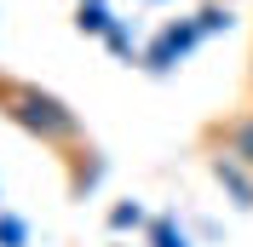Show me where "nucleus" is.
<instances>
[{
	"mask_svg": "<svg viewBox=\"0 0 253 247\" xmlns=\"http://www.w3.org/2000/svg\"><path fill=\"white\" fill-rule=\"evenodd\" d=\"M0 115H6L17 132H29L35 144H46V150L69 155V161H75V155H92V150H86V132H81V115L63 104L58 92L35 86V81L0 75Z\"/></svg>",
	"mask_w": 253,
	"mask_h": 247,
	"instance_id": "f257e3e1",
	"label": "nucleus"
},
{
	"mask_svg": "<svg viewBox=\"0 0 253 247\" xmlns=\"http://www.w3.org/2000/svg\"><path fill=\"white\" fill-rule=\"evenodd\" d=\"M23 242H29V224L17 213H0V247H23Z\"/></svg>",
	"mask_w": 253,
	"mask_h": 247,
	"instance_id": "1a4fd4ad",
	"label": "nucleus"
},
{
	"mask_svg": "<svg viewBox=\"0 0 253 247\" xmlns=\"http://www.w3.org/2000/svg\"><path fill=\"white\" fill-rule=\"evenodd\" d=\"M207 172L219 178V190H230V201H236L242 213H253V167L248 161H236L230 150H213L207 155Z\"/></svg>",
	"mask_w": 253,
	"mask_h": 247,
	"instance_id": "7ed1b4c3",
	"label": "nucleus"
},
{
	"mask_svg": "<svg viewBox=\"0 0 253 247\" xmlns=\"http://www.w3.org/2000/svg\"><path fill=\"white\" fill-rule=\"evenodd\" d=\"M138 224H144L138 201H115V207H110V230H138Z\"/></svg>",
	"mask_w": 253,
	"mask_h": 247,
	"instance_id": "0eeeda50",
	"label": "nucleus"
},
{
	"mask_svg": "<svg viewBox=\"0 0 253 247\" xmlns=\"http://www.w3.org/2000/svg\"><path fill=\"white\" fill-rule=\"evenodd\" d=\"M104 46H110V52H115V58H126V52H132V35H126V29H121V23H115V29H110V35H104Z\"/></svg>",
	"mask_w": 253,
	"mask_h": 247,
	"instance_id": "9d476101",
	"label": "nucleus"
},
{
	"mask_svg": "<svg viewBox=\"0 0 253 247\" xmlns=\"http://www.w3.org/2000/svg\"><path fill=\"white\" fill-rule=\"evenodd\" d=\"M150 247H190V242H184V230H178L173 218H156L150 224Z\"/></svg>",
	"mask_w": 253,
	"mask_h": 247,
	"instance_id": "6e6552de",
	"label": "nucleus"
},
{
	"mask_svg": "<svg viewBox=\"0 0 253 247\" xmlns=\"http://www.w3.org/2000/svg\"><path fill=\"white\" fill-rule=\"evenodd\" d=\"M219 150H230L236 161H248V167H253V109L219 126Z\"/></svg>",
	"mask_w": 253,
	"mask_h": 247,
	"instance_id": "20e7f679",
	"label": "nucleus"
},
{
	"mask_svg": "<svg viewBox=\"0 0 253 247\" xmlns=\"http://www.w3.org/2000/svg\"><path fill=\"white\" fill-rule=\"evenodd\" d=\"M196 23H202V35H219V29H230V6H219V0H207L202 12H196Z\"/></svg>",
	"mask_w": 253,
	"mask_h": 247,
	"instance_id": "423d86ee",
	"label": "nucleus"
},
{
	"mask_svg": "<svg viewBox=\"0 0 253 247\" xmlns=\"http://www.w3.org/2000/svg\"><path fill=\"white\" fill-rule=\"evenodd\" d=\"M75 29H81V35H110L115 17H110L104 0H81V6H75Z\"/></svg>",
	"mask_w": 253,
	"mask_h": 247,
	"instance_id": "39448f33",
	"label": "nucleus"
},
{
	"mask_svg": "<svg viewBox=\"0 0 253 247\" xmlns=\"http://www.w3.org/2000/svg\"><path fill=\"white\" fill-rule=\"evenodd\" d=\"M196 46H202V23H196V17L161 23V35L144 46V69H150V75H167V69H178V63H184Z\"/></svg>",
	"mask_w": 253,
	"mask_h": 247,
	"instance_id": "f03ea898",
	"label": "nucleus"
}]
</instances>
